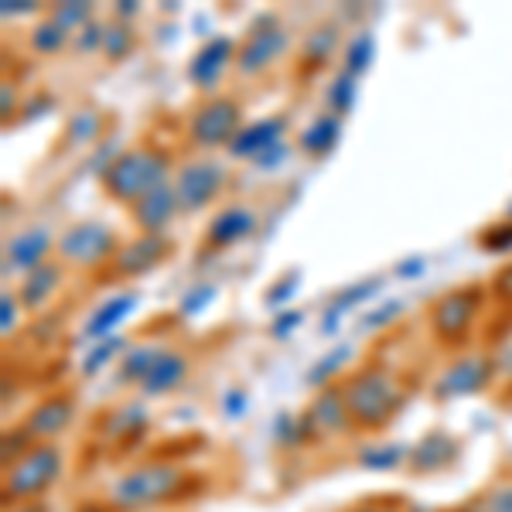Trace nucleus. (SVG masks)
<instances>
[{
    "label": "nucleus",
    "instance_id": "20",
    "mask_svg": "<svg viewBox=\"0 0 512 512\" xmlns=\"http://www.w3.org/2000/svg\"><path fill=\"white\" fill-rule=\"evenodd\" d=\"M236 62V45L229 38H212L205 41L202 48H198V55L192 59V65H188V76H192V82L198 89H216V82L226 76V69Z\"/></svg>",
    "mask_w": 512,
    "mask_h": 512
},
{
    "label": "nucleus",
    "instance_id": "36",
    "mask_svg": "<svg viewBox=\"0 0 512 512\" xmlns=\"http://www.w3.org/2000/svg\"><path fill=\"white\" fill-rule=\"evenodd\" d=\"M31 448H35V441H31V434L24 431V427H14V431L4 434V468L14 465L18 458H24Z\"/></svg>",
    "mask_w": 512,
    "mask_h": 512
},
{
    "label": "nucleus",
    "instance_id": "4",
    "mask_svg": "<svg viewBox=\"0 0 512 512\" xmlns=\"http://www.w3.org/2000/svg\"><path fill=\"white\" fill-rule=\"evenodd\" d=\"M485 308V287L461 284L454 291L441 294L427 311V325L441 349H465L475 338V321Z\"/></svg>",
    "mask_w": 512,
    "mask_h": 512
},
{
    "label": "nucleus",
    "instance_id": "5",
    "mask_svg": "<svg viewBox=\"0 0 512 512\" xmlns=\"http://www.w3.org/2000/svg\"><path fill=\"white\" fill-rule=\"evenodd\" d=\"M62 468H65V454L59 444L55 441L35 444L24 458L4 468V499L14 502V506L38 502L62 478Z\"/></svg>",
    "mask_w": 512,
    "mask_h": 512
},
{
    "label": "nucleus",
    "instance_id": "15",
    "mask_svg": "<svg viewBox=\"0 0 512 512\" xmlns=\"http://www.w3.org/2000/svg\"><path fill=\"white\" fill-rule=\"evenodd\" d=\"M188 373H192V359H188L185 352L161 345L158 359L151 362L147 376L140 379V393L151 396V400H158V396H168V393H175V390L185 386Z\"/></svg>",
    "mask_w": 512,
    "mask_h": 512
},
{
    "label": "nucleus",
    "instance_id": "21",
    "mask_svg": "<svg viewBox=\"0 0 512 512\" xmlns=\"http://www.w3.org/2000/svg\"><path fill=\"white\" fill-rule=\"evenodd\" d=\"M62 284H65V263L62 260L41 263V267L31 270L28 277H21V287H18L21 308L24 311H41L55 294H59Z\"/></svg>",
    "mask_w": 512,
    "mask_h": 512
},
{
    "label": "nucleus",
    "instance_id": "44",
    "mask_svg": "<svg viewBox=\"0 0 512 512\" xmlns=\"http://www.w3.org/2000/svg\"><path fill=\"white\" fill-rule=\"evenodd\" d=\"M243 410H246V393L229 390L226 393V417H243Z\"/></svg>",
    "mask_w": 512,
    "mask_h": 512
},
{
    "label": "nucleus",
    "instance_id": "11",
    "mask_svg": "<svg viewBox=\"0 0 512 512\" xmlns=\"http://www.w3.org/2000/svg\"><path fill=\"white\" fill-rule=\"evenodd\" d=\"M72 420H76V396L65 393V390H55V393L41 396L35 407H31V414L24 417L21 427L31 434L35 444H48L59 434L69 431Z\"/></svg>",
    "mask_w": 512,
    "mask_h": 512
},
{
    "label": "nucleus",
    "instance_id": "1",
    "mask_svg": "<svg viewBox=\"0 0 512 512\" xmlns=\"http://www.w3.org/2000/svg\"><path fill=\"white\" fill-rule=\"evenodd\" d=\"M198 489H202V478L188 465L154 458L140 461V465L113 478L110 489H106V502L117 512H147L195 499Z\"/></svg>",
    "mask_w": 512,
    "mask_h": 512
},
{
    "label": "nucleus",
    "instance_id": "29",
    "mask_svg": "<svg viewBox=\"0 0 512 512\" xmlns=\"http://www.w3.org/2000/svg\"><path fill=\"white\" fill-rule=\"evenodd\" d=\"M69 31L59 28L52 18L45 14V21L35 24V31H31V48H35L38 55H55V52H62L65 45H69Z\"/></svg>",
    "mask_w": 512,
    "mask_h": 512
},
{
    "label": "nucleus",
    "instance_id": "47",
    "mask_svg": "<svg viewBox=\"0 0 512 512\" xmlns=\"http://www.w3.org/2000/svg\"><path fill=\"white\" fill-rule=\"evenodd\" d=\"M297 321H301V315H291V318H280V321H277V325H274V335H287V332H284V328H294V325H297Z\"/></svg>",
    "mask_w": 512,
    "mask_h": 512
},
{
    "label": "nucleus",
    "instance_id": "32",
    "mask_svg": "<svg viewBox=\"0 0 512 512\" xmlns=\"http://www.w3.org/2000/svg\"><path fill=\"white\" fill-rule=\"evenodd\" d=\"M48 18L69 31V35H76L79 28H86V24L93 21V4H55L52 11H48Z\"/></svg>",
    "mask_w": 512,
    "mask_h": 512
},
{
    "label": "nucleus",
    "instance_id": "28",
    "mask_svg": "<svg viewBox=\"0 0 512 512\" xmlns=\"http://www.w3.org/2000/svg\"><path fill=\"white\" fill-rule=\"evenodd\" d=\"M158 352H161V345H154V342H140V345H134V349L123 352V362H120L123 383L140 386V379L147 376V369H151V362L158 359Z\"/></svg>",
    "mask_w": 512,
    "mask_h": 512
},
{
    "label": "nucleus",
    "instance_id": "40",
    "mask_svg": "<svg viewBox=\"0 0 512 512\" xmlns=\"http://www.w3.org/2000/svg\"><path fill=\"white\" fill-rule=\"evenodd\" d=\"M352 93H355V79L349 76V72H338V76H335V89H332V106H335L338 117L349 110Z\"/></svg>",
    "mask_w": 512,
    "mask_h": 512
},
{
    "label": "nucleus",
    "instance_id": "7",
    "mask_svg": "<svg viewBox=\"0 0 512 512\" xmlns=\"http://www.w3.org/2000/svg\"><path fill=\"white\" fill-rule=\"evenodd\" d=\"M287 52H291V31L267 14V18L253 21L250 31H246V38L236 45L233 69L246 79L263 76V72H270L274 65L284 62Z\"/></svg>",
    "mask_w": 512,
    "mask_h": 512
},
{
    "label": "nucleus",
    "instance_id": "9",
    "mask_svg": "<svg viewBox=\"0 0 512 512\" xmlns=\"http://www.w3.org/2000/svg\"><path fill=\"white\" fill-rule=\"evenodd\" d=\"M495 379V359L485 352L458 355L444 366V373L434 379V400H461V396H475L489 390Z\"/></svg>",
    "mask_w": 512,
    "mask_h": 512
},
{
    "label": "nucleus",
    "instance_id": "19",
    "mask_svg": "<svg viewBox=\"0 0 512 512\" xmlns=\"http://www.w3.org/2000/svg\"><path fill=\"white\" fill-rule=\"evenodd\" d=\"M458 451H461V444H458V437H454V434H448V431L424 434L414 448H410V472H417V475L444 472V468L454 465Z\"/></svg>",
    "mask_w": 512,
    "mask_h": 512
},
{
    "label": "nucleus",
    "instance_id": "26",
    "mask_svg": "<svg viewBox=\"0 0 512 512\" xmlns=\"http://www.w3.org/2000/svg\"><path fill=\"white\" fill-rule=\"evenodd\" d=\"M403 461H410V448H403V444H366V448L359 451V465L369 468V472H393V468H400Z\"/></svg>",
    "mask_w": 512,
    "mask_h": 512
},
{
    "label": "nucleus",
    "instance_id": "6",
    "mask_svg": "<svg viewBox=\"0 0 512 512\" xmlns=\"http://www.w3.org/2000/svg\"><path fill=\"white\" fill-rule=\"evenodd\" d=\"M120 236L113 226L99 219H82L76 226H69L55 243V260H62L65 267L93 270V267H110V260L120 250Z\"/></svg>",
    "mask_w": 512,
    "mask_h": 512
},
{
    "label": "nucleus",
    "instance_id": "25",
    "mask_svg": "<svg viewBox=\"0 0 512 512\" xmlns=\"http://www.w3.org/2000/svg\"><path fill=\"white\" fill-rule=\"evenodd\" d=\"M338 45V31L332 28V24H321V28L311 31L308 38H304V48H301V69L311 72V69H321L328 59H332Z\"/></svg>",
    "mask_w": 512,
    "mask_h": 512
},
{
    "label": "nucleus",
    "instance_id": "23",
    "mask_svg": "<svg viewBox=\"0 0 512 512\" xmlns=\"http://www.w3.org/2000/svg\"><path fill=\"white\" fill-rule=\"evenodd\" d=\"M134 308H137V294L134 291L113 294L110 301L96 304V311L89 315L86 325H82V335H86L89 342H106V338H113V328H117Z\"/></svg>",
    "mask_w": 512,
    "mask_h": 512
},
{
    "label": "nucleus",
    "instance_id": "8",
    "mask_svg": "<svg viewBox=\"0 0 512 512\" xmlns=\"http://www.w3.org/2000/svg\"><path fill=\"white\" fill-rule=\"evenodd\" d=\"M243 106L233 96H205L195 106L192 120H188V140L198 151H216V147H229L233 137L243 130Z\"/></svg>",
    "mask_w": 512,
    "mask_h": 512
},
{
    "label": "nucleus",
    "instance_id": "30",
    "mask_svg": "<svg viewBox=\"0 0 512 512\" xmlns=\"http://www.w3.org/2000/svg\"><path fill=\"white\" fill-rule=\"evenodd\" d=\"M345 359H349V349L345 345H338V349H332L325 355L321 362H315V366L308 369V383L318 386V390H325V386L338 383V373L345 369Z\"/></svg>",
    "mask_w": 512,
    "mask_h": 512
},
{
    "label": "nucleus",
    "instance_id": "41",
    "mask_svg": "<svg viewBox=\"0 0 512 512\" xmlns=\"http://www.w3.org/2000/svg\"><path fill=\"white\" fill-rule=\"evenodd\" d=\"M482 246L489 253H502L506 246H512V219H506V226H502V222H495L489 233H482Z\"/></svg>",
    "mask_w": 512,
    "mask_h": 512
},
{
    "label": "nucleus",
    "instance_id": "14",
    "mask_svg": "<svg viewBox=\"0 0 512 512\" xmlns=\"http://www.w3.org/2000/svg\"><path fill=\"white\" fill-rule=\"evenodd\" d=\"M55 253V239L45 226H31L24 233L11 236L4 246V274H24L28 277L31 270H38L41 263H48Z\"/></svg>",
    "mask_w": 512,
    "mask_h": 512
},
{
    "label": "nucleus",
    "instance_id": "10",
    "mask_svg": "<svg viewBox=\"0 0 512 512\" xmlns=\"http://www.w3.org/2000/svg\"><path fill=\"white\" fill-rule=\"evenodd\" d=\"M171 185H175L181 212H198V209H205V205H209L212 198L222 192V185H226V168H222L216 158L185 161L175 171Z\"/></svg>",
    "mask_w": 512,
    "mask_h": 512
},
{
    "label": "nucleus",
    "instance_id": "13",
    "mask_svg": "<svg viewBox=\"0 0 512 512\" xmlns=\"http://www.w3.org/2000/svg\"><path fill=\"white\" fill-rule=\"evenodd\" d=\"M304 420V431H308V441H318V437H332L342 431H355L349 407H345V396L342 386L332 383L325 390H318V396L311 400V407L301 414Z\"/></svg>",
    "mask_w": 512,
    "mask_h": 512
},
{
    "label": "nucleus",
    "instance_id": "2",
    "mask_svg": "<svg viewBox=\"0 0 512 512\" xmlns=\"http://www.w3.org/2000/svg\"><path fill=\"white\" fill-rule=\"evenodd\" d=\"M349 407L352 427L366 434H379L400 417L403 403H407V386L393 373L386 362H362L349 376L338 379Z\"/></svg>",
    "mask_w": 512,
    "mask_h": 512
},
{
    "label": "nucleus",
    "instance_id": "17",
    "mask_svg": "<svg viewBox=\"0 0 512 512\" xmlns=\"http://www.w3.org/2000/svg\"><path fill=\"white\" fill-rule=\"evenodd\" d=\"M253 229H256L253 209H246V205H226V209H219L216 216L209 219V226H205L202 250H205V246H209L212 253L229 250V246H236L239 239L250 236Z\"/></svg>",
    "mask_w": 512,
    "mask_h": 512
},
{
    "label": "nucleus",
    "instance_id": "33",
    "mask_svg": "<svg viewBox=\"0 0 512 512\" xmlns=\"http://www.w3.org/2000/svg\"><path fill=\"white\" fill-rule=\"evenodd\" d=\"M369 55H373V38H369V35H359L349 48H345V55H342V72H349L352 79H359V72L369 65Z\"/></svg>",
    "mask_w": 512,
    "mask_h": 512
},
{
    "label": "nucleus",
    "instance_id": "45",
    "mask_svg": "<svg viewBox=\"0 0 512 512\" xmlns=\"http://www.w3.org/2000/svg\"><path fill=\"white\" fill-rule=\"evenodd\" d=\"M0 11H4V18H18V14H38V7L35 4H28V0H18V7H14V0H7L4 7H0Z\"/></svg>",
    "mask_w": 512,
    "mask_h": 512
},
{
    "label": "nucleus",
    "instance_id": "39",
    "mask_svg": "<svg viewBox=\"0 0 512 512\" xmlns=\"http://www.w3.org/2000/svg\"><path fill=\"white\" fill-rule=\"evenodd\" d=\"M103 45H106V24H99V21H89L86 28L76 35V48L79 52H103Z\"/></svg>",
    "mask_w": 512,
    "mask_h": 512
},
{
    "label": "nucleus",
    "instance_id": "12",
    "mask_svg": "<svg viewBox=\"0 0 512 512\" xmlns=\"http://www.w3.org/2000/svg\"><path fill=\"white\" fill-rule=\"evenodd\" d=\"M168 256H171V239L140 233L137 239H130V243L120 246L117 256L110 260V267H106V274H113L117 280L151 274V270H158Z\"/></svg>",
    "mask_w": 512,
    "mask_h": 512
},
{
    "label": "nucleus",
    "instance_id": "27",
    "mask_svg": "<svg viewBox=\"0 0 512 512\" xmlns=\"http://www.w3.org/2000/svg\"><path fill=\"white\" fill-rule=\"evenodd\" d=\"M451 512H512V478H502L492 489L472 495L465 506H458Z\"/></svg>",
    "mask_w": 512,
    "mask_h": 512
},
{
    "label": "nucleus",
    "instance_id": "46",
    "mask_svg": "<svg viewBox=\"0 0 512 512\" xmlns=\"http://www.w3.org/2000/svg\"><path fill=\"white\" fill-rule=\"evenodd\" d=\"M212 297V287H198V294H192V297H185V311H195V308H202L198 301H209Z\"/></svg>",
    "mask_w": 512,
    "mask_h": 512
},
{
    "label": "nucleus",
    "instance_id": "35",
    "mask_svg": "<svg viewBox=\"0 0 512 512\" xmlns=\"http://www.w3.org/2000/svg\"><path fill=\"white\" fill-rule=\"evenodd\" d=\"M120 349H127V345L120 342V338H106V342H96V349L86 355V362H82V376H93L99 369L110 362V355H117Z\"/></svg>",
    "mask_w": 512,
    "mask_h": 512
},
{
    "label": "nucleus",
    "instance_id": "18",
    "mask_svg": "<svg viewBox=\"0 0 512 512\" xmlns=\"http://www.w3.org/2000/svg\"><path fill=\"white\" fill-rule=\"evenodd\" d=\"M284 134H287L284 117H267L260 123H246V127L233 137V144H229V154H233V158L260 161L263 154H270L274 147L284 144Z\"/></svg>",
    "mask_w": 512,
    "mask_h": 512
},
{
    "label": "nucleus",
    "instance_id": "34",
    "mask_svg": "<svg viewBox=\"0 0 512 512\" xmlns=\"http://www.w3.org/2000/svg\"><path fill=\"white\" fill-rule=\"evenodd\" d=\"M376 291H379V280H362V284H352L349 291L335 297V304L328 308V321H332L335 315H342V311H349L352 304H359V301H366V297H373Z\"/></svg>",
    "mask_w": 512,
    "mask_h": 512
},
{
    "label": "nucleus",
    "instance_id": "24",
    "mask_svg": "<svg viewBox=\"0 0 512 512\" xmlns=\"http://www.w3.org/2000/svg\"><path fill=\"white\" fill-rule=\"evenodd\" d=\"M338 137H342V117H338V113H325V117H318L301 134V147L308 154H315V158H325L338 144Z\"/></svg>",
    "mask_w": 512,
    "mask_h": 512
},
{
    "label": "nucleus",
    "instance_id": "43",
    "mask_svg": "<svg viewBox=\"0 0 512 512\" xmlns=\"http://www.w3.org/2000/svg\"><path fill=\"white\" fill-rule=\"evenodd\" d=\"M400 311H403V304H400V301H390L386 308H379V311H373V315H366V321H362V325H366V328H376V325H383V321L396 318Z\"/></svg>",
    "mask_w": 512,
    "mask_h": 512
},
{
    "label": "nucleus",
    "instance_id": "31",
    "mask_svg": "<svg viewBox=\"0 0 512 512\" xmlns=\"http://www.w3.org/2000/svg\"><path fill=\"white\" fill-rule=\"evenodd\" d=\"M134 52V28L127 21L123 24H106V45H103V55L110 62H120Z\"/></svg>",
    "mask_w": 512,
    "mask_h": 512
},
{
    "label": "nucleus",
    "instance_id": "37",
    "mask_svg": "<svg viewBox=\"0 0 512 512\" xmlns=\"http://www.w3.org/2000/svg\"><path fill=\"white\" fill-rule=\"evenodd\" d=\"M345 512H407V502L400 495H369V499H359Z\"/></svg>",
    "mask_w": 512,
    "mask_h": 512
},
{
    "label": "nucleus",
    "instance_id": "38",
    "mask_svg": "<svg viewBox=\"0 0 512 512\" xmlns=\"http://www.w3.org/2000/svg\"><path fill=\"white\" fill-rule=\"evenodd\" d=\"M99 137V117L96 113H76L69 123V140H76V144H93Z\"/></svg>",
    "mask_w": 512,
    "mask_h": 512
},
{
    "label": "nucleus",
    "instance_id": "16",
    "mask_svg": "<svg viewBox=\"0 0 512 512\" xmlns=\"http://www.w3.org/2000/svg\"><path fill=\"white\" fill-rule=\"evenodd\" d=\"M178 212H181V205H178V195L171 181L154 188V192H147L137 205H130V219L137 222V229L144 236H164V229L175 222Z\"/></svg>",
    "mask_w": 512,
    "mask_h": 512
},
{
    "label": "nucleus",
    "instance_id": "42",
    "mask_svg": "<svg viewBox=\"0 0 512 512\" xmlns=\"http://www.w3.org/2000/svg\"><path fill=\"white\" fill-rule=\"evenodd\" d=\"M0 304H4V318H0V328H4V338H11L14 332H18V311H21V301H18V294L4 291V297H0Z\"/></svg>",
    "mask_w": 512,
    "mask_h": 512
},
{
    "label": "nucleus",
    "instance_id": "22",
    "mask_svg": "<svg viewBox=\"0 0 512 512\" xmlns=\"http://www.w3.org/2000/svg\"><path fill=\"white\" fill-rule=\"evenodd\" d=\"M147 431V410L140 403H123V407L110 410L103 417V444H117V448H130Z\"/></svg>",
    "mask_w": 512,
    "mask_h": 512
},
{
    "label": "nucleus",
    "instance_id": "3",
    "mask_svg": "<svg viewBox=\"0 0 512 512\" xmlns=\"http://www.w3.org/2000/svg\"><path fill=\"white\" fill-rule=\"evenodd\" d=\"M175 158L168 147L154 144V140H140V144L127 147V151L113 154L110 164L99 171V185L103 192L120 205H137L140 198L154 188L168 185L175 178Z\"/></svg>",
    "mask_w": 512,
    "mask_h": 512
}]
</instances>
